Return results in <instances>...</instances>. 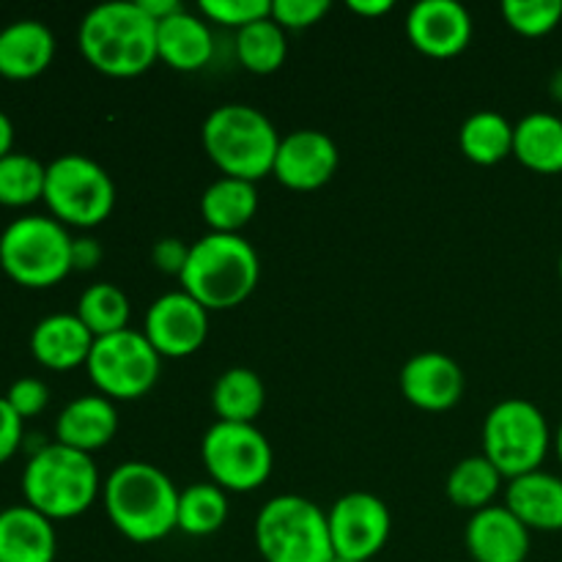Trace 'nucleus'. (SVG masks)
<instances>
[{"instance_id":"1","label":"nucleus","mask_w":562,"mask_h":562,"mask_svg":"<svg viewBox=\"0 0 562 562\" xmlns=\"http://www.w3.org/2000/svg\"><path fill=\"white\" fill-rule=\"evenodd\" d=\"M77 44L99 75L132 80L157 64V22L137 0H113L82 16Z\"/></svg>"},{"instance_id":"2","label":"nucleus","mask_w":562,"mask_h":562,"mask_svg":"<svg viewBox=\"0 0 562 562\" xmlns=\"http://www.w3.org/2000/svg\"><path fill=\"white\" fill-rule=\"evenodd\" d=\"M110 525L132 543H157L176 530L179 488L148 461L119 464L102 483Z\"/></svg>"},{"instance_id":"3","label":"nucleus","mask_w":562,"mask_h":562,"mask_svg":"<svg viewBox=\"0 0 562 562\" xmlns=\"http://www.w3.org/2000/svg\"><path fill=\"white\" fill-rule=\"evenodd\" d=\"M181 291L209 313L239 307L261 280V258L241 234H206L190 247Z\"/></svg>"},{"instance_id":"4","label":"nucleus","mask_w":562,"mask_h":562,"mask_svg":"<svg viewBox=\"0 0 562 562\" xmlns=\"http://www.w3.org/2000/svg\"><path fill=\"white\" fill-rule=\"evenodd\" d=\"M203 151L228 179L258 184L272 176L274 157L283 137L272 121L250 104H220L203 121Z\"/></svg>"},{"instance_id":"5","label":"nucleus","mask_w":562,"mask_h":562,"mask_svg":"<svg viewBox=\"0 0 562 562\" xmlns=\"http://www.w3.org/2000/svg\"><path fill=\"white\" fill-rule=\"evenodd\" d=\"M102 492L93 459L66 445L49 442L33 450L22 470L25 505L49 521H69L86 514Z\"/></svg>"},{"instance_id":"6","label":"nucleus","mask_w":562,"mask_h":562,"mask_svg":"<svg viewBox=\"0 0 562 562\" xmlns=\"http://www.w3.org/2000/svg\"><path fill=\"white\" fill-rule=\"evenodd\" d=\"M71 236L49 214H25L0 234V269L22 289H53L69 278Z\"/></svg>"},{"instance_id":"7","label":"nucleus","mask_w":562,"mask_h":562,"mask_svg":"<svg viewBox=\"0 0 562 562\" xmlns=\"http://www.w3.org/2000/svg\"><path fill=\"white\" fill-rule=\"evenodd\" d=\"M256 549L263 562H333L327 510L300 494H280L256 516Z\"/></svg>"},{"instance_id":"8","label":"nucleus","mask_w":562,"mask_h":562,"mask_svg":"<svg viewBox=\"0 0 562 562\" xmlns=\"http://www.w3.org/2000/svg\"><path fill=\"white\" fill-rule=\"evenodd\" d=\"M483 456L499 470L505 481L541 470L554 437L547 417L525 398H508L492 406L483 420Z\"/></svg>"},{"instance_id":"9","label":"nucleus","mask_w":562,"mask_h":562,"mask_svg":"<svg viewBox=\"0 0 562 562\" xmlns=\"http://www.w3.org/2000/svg\"><path fill=\"white\" fill-rule=\"evenodd\" d=\"M44 203L66 228H97L113 214L115 184L108 170L86 154H64L47 165Z\"/></svg>"},{"instance_id":"10","label":"nucleus","mask_w":562,"mask_h":562,"mask_svg":"<svg viewBox=\"0 0 562 562\" xmlns=\"http://www.w3.org/2000/svg\"><path fill=\"white\" fill-rule=\"evenodd\" d=\"M201 459L209 481L223 492L247 494L269 481L274 453L256 423H214L201 442Z\"/></svg>"},{"instance_id":"11","label":"nucleus","mask_w":562,"mask_h":562,"mask_svg":"<svg viewBox=\"0 0 562 562\" xmlns=\"http://www.w3.org/2000/svg\"><path fill=\"white\" fill-rule=\"evenodd\" d=\"M162 357L154 351L143 329H124L93 340L86 371L99 395L115 401H137L159 379Z\"/></svg>"},{"instance_id":"12","label":"nucleus","mask_w":562,"mask_h":562,"mask_svg":"<svg viewBox=\"0 0 562 562\" xmlns=\"http://www.w3.org/2000/svg\"><path fill=\"white\" fill-rule=\"evenodd\" d=\"M327 525L335 558L368 562L387 547L393 516L376 494L349 492L327 510Z\"/></svg>"},{"instance_id":"13","label":"nucleus","mask_w":562,"mask_h":562,"mask_svg":"<svg viewBox=\"0 0 562 562\" xmlns=\"http://www.w3.org/2000/svg\"><path fill=\"white\" fill-rule=\"evenodd\" d=\"M143 335L162 360H184L206 344L209 311L187 291H170L146 311Z\"/></svg>"},{"instance_id":"14","label":"nucleus","mask_w":562,"mask_h":562,"mask_svg":"<svg viewBox=\"0 0 562 562\" xmlns=\"http://www.w3.org/2000/svg\"><path fill=\"white\" fill-rule=\"evenodd\" d=\"M406 38L428 58H456L472 42V16L456 0H420L406 14Z\"/></svg>"},{"instance_id":"15","label":"nucleus","mask_w":562,"mask_h":562,"mask_svg":"<svg viewBox=\"0 0 562 562\" xmlns=\"http://www.w3.org/2000/svg\"><path fill=\"white\" fill-rule=\"evenodd\" d=\"M340 154L333 137L318 130H294L280 140L272 176L294 192H313L329 184Z\"/></svg>"},{"instance_id":"16","label":"nucleus","mask_w":562,"mask_h":562,"mask_svg":"<svg viewBox=\"0 0 562 562\" xmlns=\"http://www.w3.org/2000/svg\"><path fill=\"white\" fill-rule=\"evenodd\" d=\"M401 393L415 409L448 412L464 395V371L442 351H420L401 368Z\"/></svg>"},{"instance_id":"17","label":"nucleus","mask_w":562,"mask_h":562,"mask_svg":"<svg viewBox=\"0 0 562 562\" xmlns=\"http://www.w3.org/2000/svg\"><path fill=\"white\" fill-rule=\"evenodd\" d=\"M464 543L475 562H525L530 554V530L505 505H488L472 514Z\"/></svg>"},{"instance_id":"18","label":"nucleus","mask_w":562,"mask_h":562,"mask_svg":"<svg viewBox=\"0 0 562 562\" xmlns=\"http://www.w3.org/2000/svg\"><path fill=\"white\" fill-rule=\"evenodd\" d=\"M119 431V412L104 395H80L69 401L55 420V442L91 456L108 448Z\"/></svg>"},{"instance_id":"19","label":"nucleus","mask_w":562,"mask_h":562,"mask_svg":"<svg viewBox=\"0 0 562 562\" xmlns=\"http://www.w3.org/2000/svg\"><path fill=\"white\" fill-rule=\"evenodd\" d=\"M93 340L75 313H53L33 327L31 355L47 371H75L88 362Z\"/></svg>"},{"instance_id":"20","label":"nucleus","mask_w":562,"mask_h":562,"mask_svg":"<svg viewBox=\"0 0 562 562\" xmlns=\"http://www.w3.org/2000/svg\"><path fill=\"white\" fill-rule=\"evenodd\" d=\"M505 508L530 532L562 530V477L536 470L508 481Z\"/></svg>"},{"instance_id":"21","label":"nucleus","mask_w":562,"mask_h":562,"mask_svg":"<svg viewBox=\"0 0 562 562\" xmlns=\"http://www.w3.org/2000/svg\"><path fill=\"white\" fill-rule=\"evenodd\" d=\"M214 58L212 25L201 14L181 9L157 22V60L173 71H201Z\"/></svg>"},{"instance_id":"22","label":"nucleus","mask_w":562,"mask_h":562,"mask_svg":"<svg viewBox=\"0 0 562 562\" xmlns=\"http://www.w3.org/2000/svg\"><path fill=\"white\" fill-rule=\"evenodd\" d=\"M55 58V36L44 22L16 20L0 31V77L33 80L44 75Z\"/></svg>"},{"instance_id":"23","label":"nucleus","mask_w":562,"mask_h":562,"mask_svg":"<svg viewBox=\"0 0 562 562\" xmlns=\"http://www.w3.org/2000/svg\"><path fill=\"white\" fill-rule=\"evenodd\" d=\"M53 525L31 505L0 510V562H55L58 536Z\"/></svg>"},{"instance_id":"24","label":"nucleus","mask_w":562,"mask_h":562,"mask_svg":"<svg viewBox=\"0 0 562 562\" xmlns=\"http://www.w3.org/2000/svg\"><path fill=\"white\" fill-rule=\"evenodd\" d=\"M258 212V190L252 181L220 176L201 195V214L209 234H241Z\"/></svg>"},{"instance_id":"25","label":"nucleus","mask_w":562,"mask_h":562,"mask_svg":"<svg viewBox=\"0 0 562 562\" xmlns=\"http://www.w3.org/2000/svg\"><path fill=\"white\" fill-rule=\"evenodd\" d=\"M514 157L541 176L562 173V119L554 113H530L514 126Z\"/></svg>"},{"instance_id":"26","label":"nucleus","mask_w":562,"mask_h":562,"mask_svg":"<svg viewBox=\"0 0 562 562\" xmlns=\"http://www.w3.org/2000/svg\"><path fill=\"white\" fill-rule=\"evenodd\" d=\"M459 148L481 168L499 165L514 157V124L497 110H477L461 124Z\"/></svg>"},{"instance_id":"27","label":"nucleus","mask_w":562,"mask_h":562,"mask_svg":"<svg viewBox=\"0 0 562 562\" xmlns=\"http://www.w3.org/2000/svg\"><path fill=\"white\" fill-rule=\"evenodd\" d=\"M267 404V387L250 368H228L212 387V409L220 423H256Z\"/></svg>"},{"instance_id":"28","label":"nucleus","mask_w":562,"mask_h":562,"mask_svg":"<svg viewBox=\"0 0 562 562\" xmlns=\"http://www.w3.org/2000/svg\"><path fill=\"white\" fill-rule=\"evenodd\" d=\"M505 477L499 475L497 467L486 459V456H467L459 464L450 470L448 483H445V492L448 499L461 510H477L488 508V505H497L494 499L503 492Z\"/></svg>"},{"instance_id":"29","label":"nucleus","mask_w":562,"mask_h":562,"mask_svg":"<svg viewBox=\"0 0 562 562\" xmlns=\"http://www.w3.org/2000/svg\"><path fill=\"white\" fill-rule=\"evenodd\" d=\"M228 519V492L217 483H192L184 492H179V516H176V530L190 538H206L223 530Z\"/></svg>"},{"instance_id":"30","label":"nucleus","mask_w":562,"mask_h":562,"mask_svg":"<svg viewBox=\"0 0 562 562\" xmlns=\"http://www.w3.org/2000/svg\"><path fill=\"white\" fill-rule=\"evenodd\" d=\"M75 316L86 324L93 338L124 333V329H130L132 316L130 296L115 283H93L77 300Z\"/></svg>"},{"instance_id":"31","label":"nucleus","mask_w":562,"mask_h":562,"mask_svg":"<svg viewBox=\"0 0 562 562\" xmlns=\"http://www.w3.org/2000/svg\"><path fill=\"white\" fill-rule=\"evenodd\" d=\"M289 38L285 31L267 16L236 33V58L250 75H274L285 64Z\"/></svg>"},{"instance_id":"32","label":"nucleus","mask_w":562,"mask_h":562,"mask_svg":"<svg viewBox=\"0 0 562 562\" xmlns=\"http://www.w3.org/2000/svg\"><path fill=\"white\" fill-rule=\"evenodd\" d=\"M44 181H47V165L31 154L11 151L9 157L0 159V206L25 209L44 201Z\"/></svg>"},{"instance_id":"33","label":"nucleus","mask_w":562,"mask_h":562,"mask_svg":"<svg viewBox=\"0 0 562 562\" xmlns=\"http://www.w3.org/2000/svg\"><path fill=\"white\" fill-rule=\"evenodd\" d=\"M503 20L525 38H541L562 22L560 0H505Z\"/></svg>"},{"instance_id":"34","label":"nucleus","mask_w":562,"mask_h":562,"mask_svg":"<svg viewBox=\"0 0 562 562\" xmlns=\"http://www.w3.org/2000/svg\"><path fill=\"white\" fill-rule=\"evenodd\" d=\"M198 14L209 25L231 27V31L239 33L241 27L272 16V3L269 0H203V3H198Z\"/></svg>"},{"instance_id":"35","label":"nucleus","mask_w":562,"mask_h":562,"mask_svg":"<svg viewBox=\"0 0 562 562\" xmlns=\"http://www.w3.org/2000/svg\"><path fill=\"white\" fill-rule=\"evenodd\" d=\"M329 9L327 0H272V20L283 31H305L322 22Z\"/></svg>"},{"instance_id":"36","label":"nucleus","mask_w":562,"mask_h":562,"mask_svg":"<svg viewBox=\"0 0 562 562\" xmlns=\"http://www.w3.org/2000/svg\"><path fill=\"white\" fill-rule=\"evenodd\" d=\"M3 398L9 401V406L22 417V420H27V417H36L47 409L49 387L36 376H22L11 384L9 393H5Z\"/></svg>"},{"instance_id":"37","label":"nucleus","mask_w":562,"mask_h":562,"mask_svg":"<svg viewBox=\"0 0 562 562\" xmlns=\"http://www.w3.org/2000/svg\"><path fill=\"white\" fill-rule=\"evenodd\" d=\"M22 417L9 406V401L0 395V464L14 459L16 450L25 442V426Z\"/></svg>"},{"instance_id":"38","label":"nucleus","mask_w":562,"mask_h":562,"mask_svg":"<svg viewBox=\"0 0 562 562\" xmlns=\"http://www.w3.org/2000/svg\"><path fill=\"white\" fill-rule=\"evenodd\" d=\"M190 247L192 245H184V241L176 239V236H165V239H159L157 245L151 247L154 267H157L159 272L181 278V272H184L187 267V258H190Z\"/></svg>"},{"instance_id":"39","label":"nucleus","mask_w":562,"mask_h":562,"mask_svg":"<svg viewBox=\"0 0 562 562\" xmlns=\"http://www.w3.org/2000/svg\"><path fill=\"white\" fill-rule=\"evenodd\" d=\"M102 245L93 236H80V239L71 241V269L75 272H91L102 263Z\"/></svg>"},{"instance_id":"40","label":"nucleus","mask_w":562,"mask_h":562,"mask_svg":"<svg viewBox=\"0 0 562 562\" xmlns=\"http://www.w3.org/2000/svg\"><path fill=\"white\" fill-rule=\"evenodd\" d=\"M137 3H140V9L146 11V14L151 16L154 22L168 20V16H173L176 11L184 9V5H181L179 0H137Z\"/></svg>"},{"instance_id":"41","label":"nucleus","mask_w":562,"mask_h":562,"mask_svg":"<svg viewBox=\"0 0 562 562\" xmlns=\"http://www.w3.org/2000/svg\"><path fill=\"white\" fill-rule=\"evenodd\" d=\"M349 11H355L360 16H371L373 20V16H382L387 11H393V3L390 0H351Z\"/></svg>"},{"instance_id":"42","label":"nucleus","mask_w":562,"mask_h":562,"mask_svg":"<svg viewBox=\"0 0 562 562\" xmlns=\"http://www.w3.org/2000/svg\"><path fill=\"white\" fill-rule=\"evenodd\" d=\"M14 151V124H11L9 115L0 110V159L9 157Z\"/></svg>"},{"instance_id":"43","label":"nucleus","mask_w":562,"mask_h":562,"mask_svg":"<svg viewBox=\"0 0 562 562\" xmlns=\"http://www.w3.org/2000/svg\"><path fill=\"white\" fill-rule=\"evenodd\" d=\"M552 97L558 99V102H562V69L552 77Z\"/></svg>"},{"instance_id":"44","label":"nucleus","mask_w":562,"mask_h":562,"mask_svg":"<svg viewBox=\"0 0 562 562\" xmlns=\"http://www.w3.org/2000/svg\"><path fill=\"white\" fill-rule=\"evenodd\" d=\"M554 450H558V459H560V464H562V423H560L558 434H554Z\"/></svg>"},{"instance_id":"45","label":"nucleus","mask_w":562,"mask_h":562,"mask_svg":"<svg viewBox=\"0 0 562 562\" xmlns=\"http://www.w3.org/2000/svg\"><path fill=\"white\" fill-rule=\"evenodd\" d=\"M558 269H560V280H562V256H560V263H558Z\"/></svg>"},{"instance_id":"46","label":"nucleus","mask_w":562,"mask_h":562,"mask_svg":"<svg viewBox=\"0 0 562 562\" xmlns=\"http://www.w3.org/2000/svg\"><path fill=\"white\" fill-rule=\"evenodd\" d=\"M333 562H351V560H340V558H333Z\"/></svg>"}]
</instances>
